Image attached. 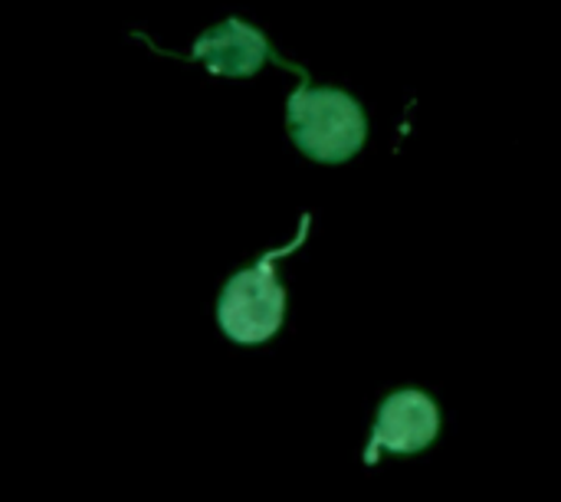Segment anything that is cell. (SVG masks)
Returning a JSON list of instances; mask_svg holds the SVG:
<instances>
[{
	"mask_svg": "<svg viewBox=\"0 0 561 502\" xmlns=\"http://www.w3.org/2000/svg\"><path fill=\"white\" fill-rule=\"evenodd\" d=\"M286 128L296 148L322 164H342L355 158L368 138L362 105L332 85L302 82L286 102Z\"/></svg>",
	"mask_w": 561,
	"mask_h": 502,
	"instance_id": "1",
	"label": "cell"
},
{
	"mask_svg": "<svg viewBox=\"0 0 561 502\" xmlns=\"http://www.w3.org/2000/svg\"><path fill=\"white\" fill-rule=\"evenodd\" d=\"M302 237H306V227H302L299 240ZM296 243L283 247L276 253H266L256 266L237 273L224 286L220 303H217V322H220V329H224V335L230 342L260 345V342H266V339H273L279 332L283 316H286V289L276 279L273 263H276V256L293 253Z\"/></svg>",
	"mask_w": 561,
	"mask_h": 502,
	"instance_id": "2",
	"label": "cell"
},
{
	"mask_svg": "<svg viewBox=\"0 0 561 502\" xmlns=\"http://www.w3.org/2000/svg\"><path fill=\"white\" fill-rule=\"evenodd\" d=\"M440 434V411L431 395L417 388H404L385 398L375 418L371 441L365 447V464L375 467L381 454L394 457H414L427 450Z\"/></svg>",
	"mask_w": 561,
	"mask_h": 502,
	"instance_id": "3",
	"label": "cell"
},
{
	"mask_svg": "<svg viewBox=\"0 0 561 502\" xmlns=\"http://www.w3.org/2000/svg\"><path fill=\"white\" fill-rule=\"evenodd\" d=\"M191 56L201 59V62H204L210 72H217V76H253V72H256L263 62H270V59H273L276 66L296 69L293 62L279 59V56L270 49L266 36H263L256 26L237 20V16H230V20L217 23L214 30H207V33L194 43Z\"/></svg>",
	"mask_w": 561,
	"mask_h": 502,
	"instance_id": "4",
	"label": "cell"
}]
</instances>
